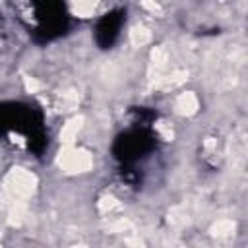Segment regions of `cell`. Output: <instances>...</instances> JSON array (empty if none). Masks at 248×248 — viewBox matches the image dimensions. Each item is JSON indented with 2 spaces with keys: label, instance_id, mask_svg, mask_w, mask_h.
<instances>
[{
  "label": "cell",
  "instance_id": "4",
  "mask_svg": "<svg viewBox=\"0 0 248 248\" xmlns=\"http://www.w3.org/2000/svg\"><path fill=\"white\" fill-rule=\"evenodd\" d=\"M81 118L79 116H76V118H72L64 128H62V132H60V141L64 143V145H72L74 143V140L78 138V132H79V128H81Z\"/></svg>",
  "mask_w": 248,
  "mask_h": 248
},
{
  "label": "cell",
  "instance_id": "3",
  "mask_svg": "<svg viewBox=\"0 0 248 248\" xmlns=\"http://www.w3.org/2000/svg\"><path fill=\"white\" fill-rule=\"evenodd\" d=\"M196 110H198V97L192 91H186V93L178 95V99H176V112L178 114L190 116Z\"/></svg>",
  "mask_w": 248,
  "mask_h": 248
},
{
  "label": "cell",
  "instance_id": "2",
  "mask_svg": "<svg viewBox=\"0 0 248 248\" xmlns=\"http://www.w3.org/2000/svg\"><path fill=\"white\" fill-rule=\"evenodd\" d=\"M58 165L66 170V172H85L91 169L93 159L85 149L74 147V145H66L64 151L58 157Z\"/></svg>",
  "mask_w": 248,
  "mask_h": 248
},
{
  "label": "cell",
  "instance_id": "9",
  "mask_svg": "<svg viewBox=\"0 0 248 248\" xmlns=\"http://www.w3.org/2000/svg\"><path fill=\"white\" fill-rule=\"evenodd\" d=\"M25 85H27V91H31V93H35V91L41 87V85H39V81H35V79H29V78L25 79Z\"/></svg>",
  "mask_w": 248,
  "mask_h": 248
},
{
  "label": "cell",
  "instance_id": "5",
  "mask_svg": "<svg viewBox=\"0 0 248 248\" xmlns=\"http://www.w3.org/2000/svg\"><path fill=\"white\" fill-rule=\"evenodd\" d=\"M130 41L136 46H143L145 43L151 41V31L147 27H143V25H134L132 31H130Z\"/></svg>",
  "mask_w": 248,
  "mask_h": 248
},
{
  "label": "cell",
  "instance_id": "7",
  "mask_svg": "<svg viewBox=\"0 0 248 248\" xmlns=\"http://www.w3.org/2000/svg\"><path fill=\"white\" fill-rule=\"evenodd\" d=\"M97 6V0H74V10L79 16H91Z\"/></svg>",
  "mask_w": 248,
  "mask_h": 248
},
{
  "label": "cell",
  "instance_id": "6",
  "mask_svg": "<svg viewBox=\"0 0 248 248\" xmlns=\"http://www.w3.org/2000/svg\"><path fill=\"white\" fill-rule=\"evenodd\" d=\"M232 231H234V223L231 219H221L211 227V232L215 236H229L232 234Z\"/></svg>",
  "mask_w": 248,
  "mask_h": 248
},
{
  "label": "cell",
  "instance_id": "1",
  "mask_svg": "<svg viewBox=\"0 0 248 248\" xmlns=\"http://www.w3.org/2000/svg\"><path fill=\"white\" fill-rule=\"evenodd\" d=\"M35 176L25 169H14L6 178V194L12 203H21V200L29 198L35 190Z\"/></svg>",
  "mask_w": 248,
  "mask_h": 248
},
{
  "label": "cell",
  "instance_id": "8",
  "mask_svg": "<svg viewBox=\"0 0 248 248\" xmlns=\"http://www.w3.org/2000/svg\"><path fill=\"white\" fill-rule=\"evenodd\" d=\"M78 105V93L76 91H66V93H62V97H60V107L64 108V110H70V108H74Z\"/></svg>",
  "mask_w": 248,
  "mask_h": 248
}]
</instances>
